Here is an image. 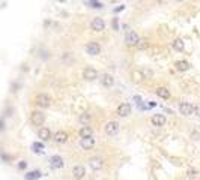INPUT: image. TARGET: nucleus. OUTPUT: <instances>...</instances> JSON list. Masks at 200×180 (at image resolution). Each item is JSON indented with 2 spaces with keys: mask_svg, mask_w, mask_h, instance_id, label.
Returning a JSON list of instances; mask_svg holds the SVG:
<instances>
[{
  "mask_svg": "<svg viewBox=\"0 0 200 180\" xmlns=\"http://www.w3.org/2000/svg\"><path fill=\"white\" fill-rule=\"evenodd\" d=\"M44 147V146L41 144V143H33V146H32V149H33V152H41V149Z\"/></svg>",
  "mask_w": 200,
  "mask_h": 180,
  "instance_id": "obj_27",
  "label": "nucleus"
},
{
  "mask_svg": "<svg viewBox=\"0 0 200 180\" xmlns=\"http://www.w3.org/2000/svg\"><path fill=\"white\" fill-rule=\"evenodd\" d=\"M179 113L182 116H191L194 113V105L191 102H181L179 104Z\"/></svg>",
  "mask_w": 200,
  "mask_h": 180,
  "instance_id": "obj_10",
  "label": "nucleus"
},
{
  "mask_svg": "<svg viewBox=\"0 0 200 180\" xmlns=\"http://www.w3.org/2000/svg\"><path fill=\"white\" fill-rule=\"evenodd\" d=\"M83 78L87 80V81H93V80L99 78V74H98V71L95 69V68L87 66V68H84V71H83Z\"/></svg>",
  "mask_w": 200,
  "mask_h": 180,
  "instance_id": "obj_6",
  "label": "nucleus"
},
{
  "mask_svg": "<svg viewBox=\"0 0 200 180\" xmlns=\"http://www.w3.org/2000/svg\"><path fill=\"white\" fill-rule=\"evenodd\" d=\"M186 176H188L191 180H194V177L197 176V170H196V168H190V170L186 171Z\"/></svg>",
  "mask_w": 200,
  "mask_h": 180,
  "instance_id": "obj_24",
  "label": "nucleus"
},
{
  "mask_svg": "<svg viewBox=\"0 0 200 180\" xmlns=\"http://www.w3.org/2000/svg\"><path fill=\"white\" fill-rule=\"evenodd\" d=\"M104 132L107 134V135H116L117 132H119V123H117L116 120H108L105 125H104Z\"/></svg>",
  "mask_w": 200,
  "mask_h": 180,
  "instance_id": "obj_2",
  "label": "nucleus"
},
{
  "mask_svg": "<svg viewBox=\"0 0 200 180\" xmlns=\"http://www.w3.org/2000/svg\"><path fill=\"white\" fill-rule=\"evenodd\" d=\"M124 5H120V6H119V8H116V12H119V11H124Z\"/></svg>",
  "mask_w": 200,
  "mask_h": 180,
  "instance_id": "obj_31",
  "label": "nucleus"
},
{
  "mask_svg": "<svg viewBox=\"0 0 200 180\" xmlns=\"http://www.w3.org/2000/svg\"><path fill=\"white\" fill-rule=\"evenodd\" d=\"M194 114H196L197 117H200V104L194 105Z\"/></svg>",
  "mask_w": 200,
  "mask_h": 180,
  "instance_id": "obj_29",
  "label": "nucleus"
},
{
  "mask_svg": "<svg viewBox=\"0 0 200 180\" xmlns=\"http://www.w3.org/2000/svg\"><path fill=\"white\" fill-rule=\"evenodd\" d=\"M172 45H173V50H175V51H178V53L184 51V48H185V42H184L182 38H176V39L173 41Z\"/></svg>",
  "mask_w": 200,
  "mask_h": 180,
  "instance_id": "obj_18",
  "label": "nucleus"
},
{
  "mask_svg": "<svg viewBox=\"0 0 200 180\" xmlns=\"http://www.w3.org/2000/svg\"><path fill=\"white\" fill-rule=\"evenodd\" d=\"M87 3L90 5V8H95V9H101L103 8V3L98 2V0H87Z\"/></svg>",
  "mask_w": 200,
  "mask_h": 180,
  "instance_id": "obj_23",
  "label": "nucleus"
},
{
  "mask_svg": "<svg viewBox=\"0 0 200 180\" xmlns=\"http://www.w3.org/2000/svg\"><path fill=\"white\" fill-rule=\"evenodd\" d=\"M50 162H51V167H53V168H63V167H65V162H63V159L59 155L51 156V158H50Z\"/></svg>",
  "mask_w": 200,
  "mask_h": 180,
  "instance_id": "obj_16",
  "label": "nucleus"
},
{
  "mask_svg": "<svg viewBox=\"0 0 200 180\" xmlns=\"http://www.w3.org/2000/svg\"><path fill=\"white\" fill-rule=\"evenodd\" d=\"M72 176L75 180H83L86 176V168L83 165H75L72 168Z\"/></svg>",
  "mask_w": 200,
  "mask_h": 180,
  "instance_id": "obj_13",
  "label": "nucleus"
},
{
  "mask_svg": "<svg viewBox=\"0 0 200 180\" xmlns=\"http://www.w3.org/2000/svg\"><path fill=\"white\" fill-rule=\"evenodd\" d=\"M104 29H105V21L103 18H93V20L90 21V30H93V32H103Z\"/></svg>",
  "mask_w": 200,
  "mask_h": 180,
  "instance_id": "obj_7",
  "label": "nucleus"
},
{
  "mask_svg": "<svg viewBox=\"0 0 200 180\" xmlns=\"http://www.w3.org/2000/svg\"><path fill=\"white\" fill-rule=\"evenodd\" d=\"M99 81L103 84L104 87H111L113 84H114V78L111 74H103V75L99 77Z\"/></svg>",
  "mask_w": 200,
  "mask_h": 180,
  "instance_id": "obj_14",
  "label": "nucleus"
},
{
  "mask_svg": "<svg viewBox=\"0 0 200 180\" xmlns=\"http://www.w3.org/2000/svg\"><path fill=\"white\" fill-rule=\"evenodd\" d=\"M89 165L92 167L93 170H101L104 165V161H103V158H90Z\"/></svg>",
  "mask_w": 200,
  "mask_h": 180,
  "instance_id": "obj_17",
  "label": "nucleus"
},
{
  "mask_svg": "<svg viewBox=\"0 0 200 180\" xmlns=\"http://www.w3.org/2000/svg\"><path fill=\"white\" fill-rule=\"evenodd\" d=\"M155 93H157V96L163 98V99H169L170 98V90L167 89V87H158V89L155 90Z\"/></svg>",
  "mask_w": 200,
  "mask_h": 180,
  "instance_id": "obj_20",
  "label": "nucleus"
},
{
  "mask_svg": "<svg viewBox=\"0 0 200 180\" xmlns=\"http://www.w3.org/2000/svg\"><path fill=\"white\" fill-rule=\"evenodd\" d=\"M80 147L84 149V150H89V149H93L95 144H97V141L95 138H92V137H86V138H80Z\"/></svg>",
  "mask_w": 200,
  "mask_h": 180,
  "instance_id": "obj_11",
  "label": "nucleus"
},
{
  "mask_svg": "<svg viewBox=\"0 0 200 180\" xmlns=\"http://www.w3.org/2000/svg\"><path fill=\"white\" fill-rule=\"evenodd\" d=\"M27 168V162L26 161H20L18 162V170H26Z\"/></svg>",
  "mask_w": 200,
  "mask_h": 180,
  "instance_id": "obj_28",
  "label": "nucleus"
},
{
  "mask_svg": "<svg viewBox=\"0 0 200 180\" xmlns=\"http://www.w3.org/2000/svg\"><path fill=\"white\" fill-rule=\"evenodd\" d=\"M86 53L89 56H98L101 53V45L97 41H90L86 44Z\"/></svg>",
  "mask_w": 200,
  "mask_h": 180,
  "instance_id": "obj_5",
  "label": "nucleus"
},
{
  "mask_svg": "<svg viewBox=\"0 0 200 180\" xmlns=\"http://www.w3.org/2000/svg\"><path fill=\"white\" fill-rule=\"evenodd\" d=\"M35 104L38 107H41V108H48L50 104H51V98L47 93H41V95H38L35 98Z\"/></svg>",
  "mask_w": 200,
  "mask_h": 180,
  "instance_id": "obj_4",
  "label": "nucleus"
},
{
  "mask_svg": "<svg viewBox=\"0 0 200 180\" xmlns=\"http://www.w3.org/2000/svg\"><path fill=\"white\" fill-rule=\"evenodd\" d=\"M59 2H65V0H59Z\"/></svg>",
  "mask_w": 200,
  "mask_h": 180,
  "instance_id": "obj_32",
  "label": "nucleus"
},
{
  "mask_svg": "<svg viewBox=\"0 0 200 180\" xmlns=\"http://www.w3.org/2000/svg\"><path fill=\"white\" fill-rule=\"evenodd\" d=\"M38 138L41 140V141H50V140H53V135H51V131H50L47 126H41L39 129H38Z\"/></svg>",
  "mask_w": 200,
  "mask_h": 180,
  "instance_id": "obj_8",
  "label": "nucleus"
},
{
  "mask_svg": "<svg viewBox=\"0 0 200 180\" xmlns=\"http://www.w3.org/2000/svg\"><path fill=\"white\" fill-rule=\"evenodd\" d=\"M175 66H176V69L181 71V72H185V71L190 69V63L185 62V60H178V62L175 63Z\"/></svg>",
  "mask_w": 200,
  "mask_h": 180,
  "instance_id": "obj_21",
  "label": "nucleus"
},
{
  "mask_svg": "<svg viewBox=\"0 0 200 180\" xmlns=\"http://www.w3.org/2000/svg\"><path fill=\"white\" fill-rule=\"evenodd\" d=\"M89 119H90L89 114H81V116L78 117V120H80V123H87V122H89Z\"/></svg>",
  "mask_w": 200,
  "mask_h": 180,
  "instance_id": "obj_26",
  "label": "nucleus"
},
{
  "mask_svg": "<svg viewBox=\"0 0 200 180\" xmlns=\"http://www.w3.org/2000/svg\"><path fill=\"white\" fill-rule=\"evenodd\" d=\"M176 2H182V0H176Z\"/></svg>",
  "mask_w": 200,
  "mask_h": 180,
  "instance_id": "obj_33",
  "label": "nucleus"
},
{
  "mask_svg": "<svg viewBox=\"0 0 200 180\" xmlns=\"http://www.w3.org/2000/svg\"><path fill=\"white\" fill-rule=\"evenodd\" d=\"M53 140H54L57 144H63V143H66V140H68V134L65 131H57L53 135Z\"/></svg>",
  "mask_w": 200,
  "mask_h": 180,
  "instance_id": "obj_15",
  "label": "nucleus"
},
{
  "mask_svg": "<svg viewBox=\"0 0 200 180\" xmlns=\"http://www.w3.org/2000/svg\"><path fill=\"white\" fill-rule=\"evenodd\" d=\"M167 122L166 116H163V114H153L151 117V123L153 126H157V128H161V126H164Z\"/></svg>",
  "mask_w": 200,
  "mask_h": 180,
  "instance_id": "obj_12",
  "label": "nucleus"
},
{
  "mask_svg": "<svg viewBox=\"0 0 200 180\" xmlns=\"http://www.w3.org/2000/svg\"><path fill=\"white\" fill-rule=\"evenodd\" d=\"M30 122H32V125L35 126H42L44 125V122H45V114L42 113V111H32V114H30Z\"/></svg>",
  "mask_w": 200,
  "mask_h": 180,
  "instance_id": "obj_1",
  "label": "nucleus"
},
{
  "mask_svg": "<svg viewBox=\"0 0 200 180\" xmlns=\"http://www.w3.org/2000/svg\"><path fill=\"white\" fill-rule=\"evenodd\" d=\"M111 24H113V29H114V30H119V26H117V18H113V23H111Z\"/></svg>",
  "mask_w": 200,
  "mask_h": 180,
  "instance_id": "obj_30",
  "label": "nucleus"
},
{
  "mask_svg": "<svg viewBox=\"0 0 200 180\" xmlns=\"http://www.w3.org/2000/svg\"><path fill=\"white\" fill-rule=\"evenodd\" d=\"M92 134H93V131H92V128H89L87 125L81 126L80 129H78V135H80V138H86V137H92Z\"/></svg>",
  "mask_w": 200,
  "mask_h": 180,
  "instance_id": "obj_19",
  "label": "nucleus"
},
{
  "mask_svg": "<svg viewBox=\"0 0 200 180\" xmlns=\"http://www.w3.org/2000/svg\"><path fill=\"white\" fill-rule=\"evenodd\" d=\"M39 176H41V171L35 170V171H30V173L26 174V180H35V179H38Z\"/></svg>",
  "mask_w": 200,
  "mask_h": 180,
  "instance_id": "obj_22",
  "label": "nucleus"
},
{
  "mask_svg": "<svg viewBox=\"0 0 200 180\" xmlns=\"http://www.w3.org/2000/svg\"><path fill=\"white\" fill-rule=\"evenodd\" d=\"M137 48L138 50L147 48V41H146V39H140V41H138V44H137Z\"/></svg>",
  "mask_w": 200,
  "mask_h": 180,
  "instance_id": "obj_25",
  "label": "nucleus"
},
{
  "mask_svg": "<svg viewBox=\"0 0 200 180\" xmlns=\"http://www.w3.org/2000/svg\"><path fill=\"white\" fill-rule=\"evenodd\" d=\"M116 114L119 116V117H128V116L131 114V105L128 104V102H124V104H120L119 107H117Z\"/></svg>",
  "mask_w": 200,
  "mask_h": 180,
  "instance_id": "obj_9",
  "label": "nucleus"
},
{
  "mask_svg": "<svg viewBox=\"0 0 200 180\" xmlns=\"http://www.w3.org/2000/svg\"><path fill=\"white\" fill-rule=\"evenodd\" d=\"M138 41H140V38H138V35L134 30H128L126 32V35H125V44L128 47H137Z\"/></svg>",
  "mask_w": 200,
  "mask_h": 180,
  "instance_id": "obj_3",
  "label": "nucleus"
}]
</instances>
